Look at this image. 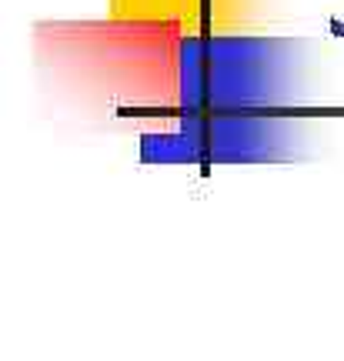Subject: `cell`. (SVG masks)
Listing matches in <instances>:
<instances>
[{
  "instance_id": "6da1fadb",
  "label": "cell",
  "mask_w": 344,
  "mask_h": 361,
  "mask_svg": "<svg viewBox=\"0 0 344 361\" xmlns=\"http://www.w3.org/2000/svg\"><path fill=\"white\" fill-rule=\"evenodd\" d=\"M128 17H184L188 24H217L207 0H117Z\"/></svg>"
}]
</instances>
